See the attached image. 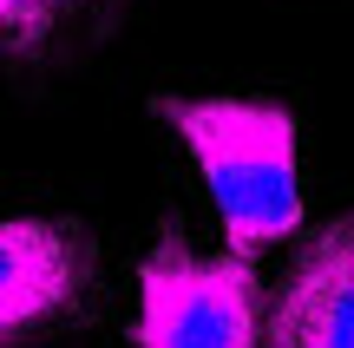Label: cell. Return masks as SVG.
I'll list each match as a JSON object with an SVG mask.
<instances>
[{
	"instance_id": "1",
	"label": "cell",
	"mask_w": 354,
	"mask_h": 348,
	"mask_svg": "<svg viewBox=\"0 0 354 348\" xmlns=\"http://www.w3.org/2000/svg\"><path fill=\"white\" fill-rule=\"evenodd\" d=\"M171 131L203 165L216 197L230 257H256L263 244L302 223V171H295V118L256 99H158Z\"/></svg>"
},
{
	"instance_id": "2",
	"label": "cell",
	"mask_w": 354,
	"mask_h": 348,
	"mask_svg": "<svg viewBox=\"0 0 354 348\" xmlns=\"http://www.w3.org/2000/svg\"><path fill=\"white\" fill-rule=\"evenodd\" d=\"M138 348H263L256 263L158 244L138 270Z\"/></svg>"
},
{
	"instance_id": "3",
	"label": "cell",
	"mask_w": 354,
	"mask_h": 348,
	"mask_svg": "<svg viewBox=\"0 0 354 348\" xmlns=\"http://www.w3.org/2000/svg\"><path fill=\"white\" fill-rule=\"evenodd\" d=\"M263 348H354V217L302 244L263 322Z\"/></svg>"
},
{
	"instance_id": "4",
	"label": "cell",
	"mask_w": 354,
	"mask_h": 348,
	"mask_svg": "<svg viewBox=\"0 0 354 348\" xmlns=\"http://www.w3.org/2000/svg\"><path fill=\"white\" fill-rule=\"evenodd\" d=\"M86 289V244L59 223L13 217L0 223V342L53 322Z\"/></svg>"
},
{
	"instance_id": "5",
	"label": "cell",
	"mask_w": 354,
	"mask_h": 348,
	"mask_svg": "<svg viewBox=\"0 0 354 348\" xmlns=\"http://www.w3.org/2000/svg\"><path fill=\"white\" fill-rule=\"evenodd\" d=\"M79 0H0V46L7 53H33L53 39V26L73 13Z\"/></svg>"
}]
</instances>
